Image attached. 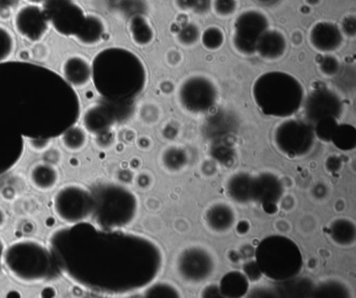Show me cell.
I'll list each match as a JSON object with an SVG mask.
<instances>
[{
  "mask_svg": "<svg viewBox=\"0 0 356 298\" xmlns=\"http://www.w3.org/2000/svg\"><path fill=\"white\" fill-rule=\"evenodd\" d=\"M341 34L349 38H354L356 35V18L354 16H347L343 18L341 26Z\"/></svg>",
  "mask_w": 356,
  "mask_h": 298,
  "instance_id": "43",
  "label": "cell"
},
{
  "mask_svg": "<svg viewBox=\"0 0 356 298\" xmlns=\"http://www.w3.org/2000/svg\"><path fill=\"white\" fill-rule=\"evenodd\" d=\"M43 156H44V162L53 166H57L61 162V152L58 149H51V147L43 153Z\"/></svg>",
  "mask_w": 356,
  "mask_h": 298,
  "instance_id": "48",
  "label": "cell"
},
{
  "mask_svg": "<svg viewBox=\"0 0 356 298\" xmlns=\"http://www.w3.org/2000/svg\"><path fill=\"white\" fill-rule=\"evenodd\" d=\"M205 222L210 230L216 233H226L233 228L236 222V214L229 204H212L205 212Z\"/></svg>",
  "mask_w": 356,
  "mask_h": 298,
  "instance_id": "22",
  "label": "cell"
},
{
  "mask_svg": "<svg viewBox=\"0 0 356 298\" xmlns=\"http://www.w3.org/2000/svg\"><path fill=\"white\" fill-rule=\"evenodd\" d=\"M259 5L266 6V7H272L277 5L280 0H255Z\"/></svg>",
  "mask_w": 356,
  "mask_h": 298,
  "instance_id": "52",
  "label": "cell"
},
{
  "mask_svg": "<svg viewBox=\"0 0 356 298\" xmlns=\"http://www.w3.org/2000/svg\"><path fill=\"white\" fill-rule=\"evenodd\" d=\"M42 9L58 34L85 47L99 45L107 34L105 20L97 14L86 13L78 0H47Z\"/></svg>",
  "mask_w": 356,
  "mask_h": 298,
  "instance_id": "5",
  "label": "cell"
},
{
  "mask_svg": "<svg viewBox=\"0 0 356 298\" xmlns=\"http://www.w3.org/2000/svg\"><path fill=\"white\" fill-rule=\"evenodd\" d=\"M220 293L227 298H243L250 289L249 279L241 271L227 272L218 283Z\"/></svg>",
  "mask_w": 356,
  "mask_h": 298,
  "instance_id": "28",
  "label": "cell"
},
{
  "mask_svg": "<svg viewBox=\"0 0 356 298\" xmlns=\"http://www.w3.org/2000/svg\"><path fill=\"white\" fill-rule=\"evenodd\" d=\"M253 176L249 173L233 174L226 183V194L235 203L248 204L252 202Z\"/></svg>",
  "mask_w": 356,
  "mask_h": 298,
  "instance_id": "23",
  "label": "cell"
},
{
  "mask_svg": "<svg viewBox=\"0 0 356 298\" xmlns=\"http://www.w3.org/2000/svg\"><path fill=\"white\" fill-rule=\"evenodd\" d=\"M337 125H339V120L337 118H327L318 120L316 124L312 125L314 136L324 143H330L331 137H332Z\"/></svg>",
  "mask_w": 356,
  "mask_h": 298,
  "instance_id": "36",
  "label": "cell"
},
{
  "mask_svg": "<svg viewBox=\"0 0 356 298\" xmlns=\"http://www.w3.org/2000/svg\"><path fill=\"white\" fill-rule=\"evenodd\" d=\"M320 72L326 77H334L339 74L341 63L339 59L331 54H325L318 60Z\"/></svg>",
  "mask_w": 356,
  "mask_h": 298,
  "instance_id": "39",
  "label": "cell"
},
{
  "mask_svg": "<svg viewBox=\"0 0 356 298\" xmlns=\"http://www.w3.org/2000/svg\"><path fill=\"white\" fill-rule=\"evenodd\" d=\"M116 7L128 20L135 16H147L149 11L147 0H118Z\"/></svg>",
  "mask_w": 356,
  "mask_h": 298,
  "instance_id": "34",
  "label": "cell"
},
{
  "mask_svg": "<svg viewBox=\"0 0 356 298\" xmlns=\"http://www.w3.org/2000/svg\"><path fill=\"white\" fill-rule=\"evenodd\" d=\"M15 51V39L8 29L0 26V63L9 61Z\"/></svg>",
  "mask_w": 356,
  "mask_h": 298,
  "instance_id": "37",
  "label": "cell"
},
{
  "mask_svg": "<svg viewBox=\"0 0 356 298\" xmlns=\"http://www.w3.org/2000/svg\"><path fill=\"white\" fill-rule=\"evenodd\" d=\"M312 298H353L351 288L343 279H325L314 283Z\"/></svg>",
  "mask_w": 356,
  "mask_h": 298,
  "instance_id": "27",
  "label": "cell"
},
{
  "mask_svg": "<svg viewBox=\"0 0 356 298\" xmlns=\"http://www.w3.org/2000/svg\"><path fill=\"white\" fill-rule=\"evenodd\" d=\"M30 180L33 187L40 191H49L57 187L60 180V172L57 166L38 162L31 168Z\"/></svg>",
  "mask_w": 356,
  "mask_h": 298,
  "instance_id": "24",
  "label": "cell"
},
{
  "mask_svg": "<svg viewBox=\"0 0 356 298\" xmlns=\"http://www.w3.org/2000/svg\"><path fill=\"white\" fill-rule=\"evenodd\" d=\"M26 141L22 136L0 122V176L22 160Z\"/></svg>",
  "mask_w": 356,
  "mask_h": 298,
  "instance_id": "18",
  "label": "cell"
},
{
  "mask_svg": "<svg viewBox=\"0 0 356 298\" xmlns=\"http://www.w3.org/2000/svg\"><path fill=\"white\" fill-rule=\"evenodd\" d=\"M309 42L318 53L331 54L343 42V35L337 24L328 22H316L309 32Z\"/></svg>",
  "mask_w": 356,
  "mask_h": 298,
  "instance_id": "19",
  "label": "cell"
},
{
  "mask_svg": "<svg viewBox=\"0 0 356 298\" xmlns=\"http://www.w3.org/2000/svg\"><path fill=\"white\" fill-rule=\"evenodd\" d=\"M304 116L306 122L314 125L323 118L339 120L343 116V103L339 93L327 87H318L304 99Z\"/></svg>",
  "mask_w": 356,
  "mask_h": 298,
  "instance_id": "15",
  "label": "cell"
},
{
  "mask_svg": "<svg viewBox=\"0 0 356 298\" xmlns=\"http://www.w3.org/2000/svg\"><path fill=\"white\" fill-rule=\"evenodd\" d=\"M81 116L78 93L55 70L26 61L0 63V122L20 136L57 139Z\"/></svg>",
  "mask_w": 356,
  "mask_h": 298,
  "instance_id": "2",
  "label": "cell"
},
{
  "mask_svg": "<svg viewBox=\"0 0 356 298\" xmlns=\"http://www.w3.org/2000/svg\"><path fill=\"white\" fill-rule=\"evenodd\" d=\"M61 72V76L70 86L74 89L83 88L91 81V63L83 56H70L64 60Z\"/></svg>",
  "mask_w": 356,
  "mask_h": 298,
  "instance_id": "20",
  "label": "cell"
},
{
  "mask_svg": "<svg viewBox=\"0 0 356 298\" xmlns=\"http://www.w3.org/2000/svg\"><path fill=\"white\" fill-rule=\"evenodd\" d=\"M177 38L184 47H193L201 39V31L195 24H186L181 26Z\"/></svg>",
  "mask_w": 356,
  "mask_h": 298,
  "instance_id": "38",
  "label": "cell"
},
{
  "mask_svg": "<svg viewBox=\"0 0 356 298\" xmlns=\"http://www.w3.org/2000/svg\"><path fill=\"white\" fill-rule=\"evenodd\" d=\"M14 26L22 38L30 42H39L49 32V22L42 8L26 5L16 13Z\"/></svg>",
  "mask_w": 356,
  "mask_h": 298,
  "instance_id": "16",
  "label": "cell"
},
{
  "mask_svg": "<svg viewBox=\"0 0 356 298\" xmlns=\"http://www.w3.org/2000/svg\"><path fill=\"white\" fill-rule=\"evenodd\" d=\"M200 298H227L220 293L218 285L216 283H209L201 290Z\"/></svg>",
  "mask_w": 356,
  "mask_h": 298,
  "instance_id": "45",
  "label": "cell"
},
{
  "mask_svg": "<svg viewBox=\"0 0 356 298\" xmlns=\"http://www.w3.org/2000/svg\"><path fill=\"white\" fill-rule=\"evenodd\" d=\"M284 187L277 175L262 172L253 176L252 202L260 204L268 212H275L282 199Z\"/></svg>",
  "mask_w": 356,
  "mask_h": 298,
  "instance_id": "17",
  "label": "cell"
},
{
  "mask_svg": "<svg viewBox=\"0 0 356 298\" xmlns=\"http://www.w3.org/2000/svg\"><path fill=\"white\" fill-rule=\"evenodd\" d=\"M328 235L333 243L341 247H351L356 242V225L348 218L334 219L328 226Z\"/></svg>",
  "mask_w": 356,
  "mask_h": 298,
  "instance_id": "26",
  "label": "cell"
},
{
  "mask_svg": "<svg viewBox=\"0 0 356 298\" xmlns=\"http://www.w3.org/2000/svg\"><path fill=\"white\" fill-rule=\"evenodd\" d=\"M255 262L262 275L274 283L299 276L304 265L299 245L282 235L262 239L256 247Z\"/></svg>",
  "mask_w": 356,
  "mask_h": 298,
  "instance_id": "8",
  "label": "cell"
},
{
  "mask_svg": "<svg viewBox=\"0 0 356 298\" xmlns=\"http://www.w3.org/2000/svg\"><path fill=\"white\" fill-rule=\"evenodd\" d=\"M143 298H182V295L178 288L172 283L158 281L147 285Z\"/></svg>",
  "mask_w": 356,
  "mask_h": 298,
  "instance_id": "33",
  "label": "cell"
},
{
  "mask_svg": "<svg viewBox=\"0 0 356 298\" xmlns=\"http://www.w3.org/2000/svg\"><path fill=\"white\" fill-rule=\"evenodd\" d=\"M135 113V102L133 103H114L102 101L91 104L83 113V128L89 134L97 135L112 131L116 125L124 124Z\"/></svg>",
  "mask_w": 356,
  "mask_h": 298,
  "instance_id": "11",
  "label": "cell"
},
{
  "mask_svg": "<svg viewBox=\"0 0 356 298\" xmlns=\"http://www.w3.org/2000/svg\"><path fill=\"white\" fill-rule=\"evenodd\" d=\"M6 223H7V214L3 208L0 207V229L5 227Z\"/></svg>",
  "mask_w": 356,
  "mask_h": 298,
  "instance_id": "53",
  "label": "cell"
},
{
  "mask_svg": "<svg viewBox=\"0 0 356 298\" xmlns=\"http://www.w3.org/2000/svg\"><path fill=\"white\" fill-rule=\"evenodd\" d=\"M60 137L63 147L72 153L82 151L88 143V133L83 127L76 125L70 127Z\"/></svg>",
  "mask_w": 356,
  "mask_h": 298,
  "instance_id": "31",
  "label": "cell"
},
{
  "mask_svg": "<svg viewBox=\"0 0 356 298\" xmlns=\"http://www.w3.org/2000/svg\"><path fill=\"white\" fill-rule=\"evenodd\" d=\"M95 139H97V145L99 146L101 149H108V148H111L112 146H113L115 136H114L112 131H109V132L97 135Z\"/></svg>",
  "mask_w": 356,
  "mask_h": 298,
  "instance_id": "46",
  "label": "cell"
},
{
  "mask_svg": "<svg viewBox=\"0 0 356 298\" xmlns=\"http://www.w3.org/2000/svg\"><path fill=\"white\" fill-rule=\"evenodd\" d=\"M95 198L92 189L81 183H67L53 198L56 216L67 225L87 222L92 218Z\"/></svg>",
  "mask_w": 356,
  "mask_h": 298,
  "instance_id": "9",
  "label": "cell"
},
{
  "mask_svg": "<svg viewBox=\"0 0 356 298\" xmlns=\"http://www.w3.org/2000/svg\"><path fill=\"white\" fill-rule=\"evenodd\" d=\"M29 146L35 152L44 153L47 150L51 147V139H28Z\"/></svg>",
  "mask_w": 356,
  "mask_h": 298,
  "instance_id": "44",
  "label": "cell"
},
{
  "mask_svg": "<svg viewBox=\"0 0 356 298\" xmlns=\"http://www.w3.org/2000/svg\"><path fill=\"white\" fill-rule=\"evenodd\" d=\"M188 164V155L185 150L178 147H170L162 154V164L170 172L176 173L183 170Z\"/></svg>",
  "mask_w": 356,
  "mask_h": 298,
  "instance_id": "32",
  "label": "cell"
},
{
  "mask_svg": "<svg viewBox=\"0 0 356 298\" xmlns=\"http://www.w3.org/2000/svg\"><path fill=\"white\" fill-rule=\"evenodd\" d=\"M216 268L213 253L202 246H189L177 256V273L185 283H204L214 274Z\"/></svg>",
  "mask_w": 356,
  "mask_h": 298,
  "instance_id": "13",
  "label": "cell"
},
{
  "mask_svg": "<svg viewBox=\"0 0 356 298\" xmlns=\"http://www.w3.org/2000/svg\"><path fill=\"white\" fill-rule=\"evenodd\" d=\"M95 198L92 218L97 226L104 229H124L130 226L138 214L137 196L120 183L106 182L92 189Z\"/></svg>",
  "mask_w": 356,
  "mask_h": 298,
  "instance_id": "7",
  "label": "cell"
},
{
  "mask_svg": "<svg viewBox=\"0 0 356 298\" xmlns=\"http://www.w3.org/2000/svg\"><path fill=\"white\" fill-rule=\"evenodd\" d=\"M19 3V0H0V13L10 11L15 8Z\"/></svg>",
  "mask_w": 356,
  "mask_h": 298,
  "instance_id": "49",
  "label": "cell"
},
{
  "mask_svg": "<svg viewBox=\"0 0 356 298\" xmlns=\"http://www.w3.org/2000/svg\"><path fill=\"white\" fill-rule=\"evenodd\" d=\"M243 273L249 279V281H252V283L259 281L261 277L264 276L255 260L245 262L243 266Z\"/></svg>",
  "mask_w": 356,
  "mask_h": 298,
  "instance_id": "42",
  "label": "cell"
},
{
  "mask_svg": "<svg viewBox=\"0 0 356 298\" xmlns=\"http://www.w3.org/2000/svg\"><path fill=\"white\" fill-rule=\"evenodd\" d=\"M212 7L218 15L228 17L236 11L237 0H213Z\"/></svg>",
  "mask_w": 356,
  "mask_h": 298,
  "instance_id": "41",
  "label": "cell"
},
{
  "mask_svg": "<svg viewBox=\"0 0 356 298\" xmlns=\"http://www.w3.org/2000/svg\"><path fill=\"white\" fill-rule=\"evenodd\" d=\"M337 149L343 152L353 151L356 148V129L350 124H339L331 141Z\"/></svg>",
  "mask_w": 356,
  "mask_h": 298,
  "instance_id": "30",
  "label": "cell"
},
{
  "mask_svg": "<svg viewBox=\"0 0 356 298\" xmlns=\"http://www.w3.org/2000/svg\"><path fill=\"white\" fill-rule=\"evenodd\" d=\"M270 29L268 17L256 10L243 12L237 16L233 28V47L243 56L255 55L260 37Z\"/></svg>",
  "mask_w": 356,
  "mask_h": 298,
  "instance_id": "14",
  "label": "cell"
},
{
  "mask_svg": "<svg viewBox=\"0 0 356 298\" xmlns=\"http://www.w3.org/2000/svg\"><path fill=\"white\" fill-rule=\"evenodd\" d=\"M326 166L330 172H335V171L341 168V160L337 159V157H335V156L329 157L326 162Z\"/></svg>",
  "mask_w": 356,
  "mask_h": 298,
  "instance_id": "51",
  "label": "cell"
},
{
  "mask_svg": "<svg viewBox=\"0 0 356 298\" xmlns=\"http://www.w3.org/2000/svg\"><path fill=\"white\" fill-rule=\"evenodd\" d=\"M6 246L5 241H3V237H0V262L3 260V256H5L6 252Z\"/></svg>",
  "mask_w": 356,
  "mask_h": 298,
  "instance_id": "54",
  "label": "cell"
},
{
  "mask_svg": "<svg viewBox=\"0 0 356 298\" xmlns=\"http://www.w3.org/2000/svg\"><path fill=\"white\" fill-rule=\"evenodd\" d=\"M279 298H309L314 283L306 276H297L274 283Z\"/></svg>",
  "mask_w": 356,
  "mask_h": 298,
  "instance_id": "25",
  "label": "cell"
},
{
  "mask_svg": "<svg viewBox=\"0 0 356 298\" xmlns=\"http://www.w3.org/2000/svg\"><path fill=\"white\" fill-rule=\"evenodd\" d=\"M49 247L61 276L97 295H128L145 289L163 267L161 248L153 240L95 223L56 229Z\"/></svg>",
  "mask_w": 356,
  "mask_h": 298,
  "instance_id": "1",
  "label": "cell"
},
{
  "mask_svg": "<svg viewBox=\"0 0 356 298\" xmlns=\"http://www.w3.org/2000/svg\"><path fill=\"white\" fill-rule=\"evenodd\" d=\"M245 298H279L275 285H259L250 288Z\"/></svg>",
  "mask_w": 356,
  "mask_h": 298,
  "instance_id": "40",
  "label": "cell"
},
{
  "mask_svg": "<svg viewBox=\"0 0 356 298\" xmlns=\"http://www.w3.org/2000/svg\"><path fill=\"white\" fill-rule=\"evenodd\" d=\"M176 5L181 11H193L195 0H176Z\"/></svg>",
  "mask_w": 356,
  "mask_h": 298,
  "instance_id": "50",
  "label": "cell"
},
{
  "mask_svg": "<svg viewBox=\"0 0 356 298\" xmlns=\"http://www.w3.org/2000/svg\"><path fill=\"white\" fill-rule=\"evenodd\" d=\"M309 298H312V297H309Z\"/></svg>",
  "mask_w": 356,
  "mask_h": 298,
  "instance_id": "56",
  "label": "cell"
},
{
  "mask_svg": "<svg viewBox=\"0 0 356 298\" xmlns=\"http://www.w3.org/2000/svg\"><path fill=\"white\" fill-rule=\"evenodd\" d=\"M30 5H39V3H43L47 0H26Z\"/></svg>",
  "mask_w": 356,
  "mask_h": 298,
  "instance_id": "55",
  "label": "cell"
},
{
  "mask_svg": "<svg viewBox=\"0 0 356 298\" xmlns=\"http://www.w3.org/2000/svg\"><path fill=\"white\" fill-rule=\"evenodd\" d=\"M3 262L10 274L20 283L34 285L59 279L49 246L35 239H20L6 248Z\"/></svg>",
  "mask_w": 356,
  "mask_h": 298,
  "instance_id": "6",
  "label": "cell"
},
{
  "mask_svg": "<svg viewBox=\"0 0 356 298\" xmlns=\"http://www.w3.org/2000/svg\"><path fill=\"white\" fill-rule=\"evenodd\" d=\"M201 42L208 51H218L224 45V32L218 26H210L202 33Z\"/></svg>",
  "mask_w": 356,
  "mask_h": 298,
  "instance_id": "35",
  "label": "cell"
},
{
  "mask_svg": "<svg viewBox=\"0 0 356 298\" xmlns=\"http://www.w3.org/2000/svg\"><path fill=\"white\" fill-rule=\"evenodd\" d=\"M91 81L104 101L133 103L147 86V68L134 52L107 47L91 62Z\"/></svg>",
  "mask_w": 356,
  "mask_h": 298,
  "instance_id": "3",
  "label": "cell"
},
{
  "mask_svg": "<svg viewBox=\"0 0 356 298\" xmlns=\"http://www.w3.org/2000/svg\"><path fill=\"white\" fill-rule=\"evenodd\" d=\"M131 39L138 47L149 45L154 39V31L147 16H135L129 19Z\"/></svg>",
  "mask_w": 356,
  "mask_h": 298,
  "instance_id": "29",
  "label": "cell"
},
{
  "mask_svg": "<svg viewBox=\"0 0 356 298\" xmlns=\"http://www.w3.org/2000/svg\"><path fill=\"white\" fill-rule=\"evenodd\" d=\"M314 139L312 125L296 118H285L273 132L275 147L289 158H301L309 154L314 148Z\"/></svg>",
  "mask_w": 356,
  "mask_h": 298,
  "instance_id": "10",
  "label": "cell"
},
{
  "mask_svg": "<svg viewBox=\"0 0 356 298\" xmlns=\"http://www.w3.org/2000/svg\"><path fill=\"white\" fill-rule=\"evenodd\" d=\"M211 8L212 0H195L193 12L197 15H204V14H207Z\"/></svg>",
  "mask_w": 356,
  "mask_h": 298,
  "instance_id": "47",
  "label": "cell"
},
{
  "mask_svg": "<svg viewBox=\"0 0 356 298\" xmlns=\"http://www.w3.org/2000/svg\"><path fill=\"white\" fill-rule=\"evenodd\" d=\"M287 41L283 33L268 29L258 40L255 54L266 61H276L284 56Z\"/></svg>",
  "mask_w": 356,
  "mask_h": 298,
  "instance_id": "21",
  "label": "cell"
},
{
  "mask_svg": "<svg viewBox=\"0 0 356 298\" xmlns=\"http://www.w3.org/2000/svg\"><path fill=\"white\" fill-rule=\"evenodd\" d=\"M178 99L185 111L193 116H202L208 113L216 105L218 87L208 77L195 74L181 83Z\"/></svg>",
  "mask_w": 356,
  "mask_h": 298,
  "instance_id": "12",
  "label": "cell"
},
{
  "mask_svg": "<svg viewBox=\"0 0 356 298\" xmlns=\"http://www.w3.org/2000/svg\"><path fill=\"white\" fill-rule=\"evenodd\" d=\"M252 97L266 116L291 118L303 106L305 91L293 74L275 70L264 72L254 81Z\"/></svg>",
  "mask_w": 356,
  "mask_h": 298,
  "instance_id": "4",
  "label": "cell"
}]
</instances>
